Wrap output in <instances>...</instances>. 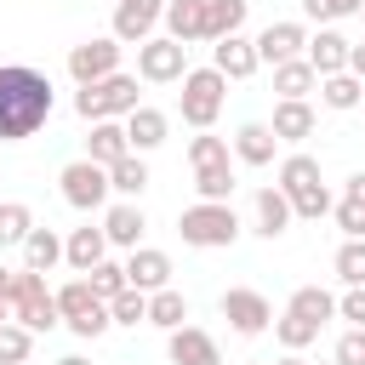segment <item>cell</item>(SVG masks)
<instances>
[{"label":"cell","instance_id":"6da1fadb","mask_svg":"<svg viewBox=\"0 0 365 365\" xmlns=\"http://www.w3.org/2000/svg\"><path fill=\"white\" fill-rule=\"evenodd\" d=\"M51 80L29 63H0V143H23L51 120Z\"/></svg>","mask_w":365,"mask_h":365},{"label":"cell","instance_id":"7a4b0ae2","mask_svg":"<svg viewBox=\"0 0 365 365\" xmlns=\"http://www.w3.org/2000/svg\"><path fill=\"white\" fill-rule=\"evenodd\" d=\"M279 188H285V200H291V211H297L302 222H319V217H331V205H336V194H331L325 177H319V160L302 154V148H291V154L279 160Z\"/></svg>","mask_w":365,"mask_h":365},{"label":"cell","instance_id":"3957f363","mask_svg":"<svg viewBox=\"0 0 365 365\" xmlns=\"http://www.w3.org/2000/svg\"><path fill=\"white\" fill-rule=\"evenodd\" d=\"M240 211L228 205V200H194L188 211H177V234H182V245H194V251H222V245H234L240 240Z\"/></svg>","mask_w":365,"mask_h":365},{"label":"cell","instance_id":"277c9868","mask_svg":"<svg viewBox=\"0 0 365 365\" xmlns=\"http://www.w3.org/2000/svg\"><path fill=\"white\" fill-rule=\"evenodd\" d=\"M131 108H143V97H137V74H108V80H97V86H80L74 91V114L86 120V125H97V120H125Z\"/></svg>","mask_w":365,"mask_h":365},{"label":"cell","instance_id":"5b68a950","mask_svg":"<svg viewBox=\"0 0 365 365\" xmlns=\"http://www.w3.org/2000/svg\"><path fill=\"white\" fill-rule=\"evenodd\" d=\"M222 103H228V80H222L211 63L182 74V97H177V114H182V125H194V131H211V125H217V114H222Z\"/></svg>","mask_w":365,"mask_h":365},{"label":"cell","instance_id":"8992f818","mask_svg":"<svg viewBox=\"0 0 365 365\" xmlns=\"http://www.w3.org/2000/svg\"><path fill=\"white\" fill-rule=\"evenodd\" d=\"M11 319L34 336L57 331L63 325V308H57V291H46V274L34 268H17V285H11Z\"/></svg>","mask_w":365,"mask_h":365},{"label":"cell","instance_id":"52a82bcc","mask_svg":"<svg viewBox=\"0 0 365 365\" xmlns=\"http://www.w3.org/2000/svg\"><path fill=\"white\" fill-rule=\"evenodd\" d=\"M57 308H63V325L80 336V342H91V336H103L114 319H108V302L86 285V274L80 279H68V285H57Z\"/></svg>","mask_w":365,"mask_h":365},{"label":"cell","instance_id":"ba28073f","mask_svg":"<svg viewBox=\"0 0 365 365\" xmlns=\"http://www.w3.org/2000/svg\"><path fill=\"white\" fill-rule=\"evenodd\" d=\"M57 188H63V200L74 205V211H108V200H114V188H108V171L97 165V160H68L63 171H57Z\"/></svg>","mask_w":365,"mask_h":365},{"label":"cell","instance_id":"9c48e42d","mask_svg":"<svg viewBox=\"0 0 365 365\" xmlns=\"http://www.w3.org/2000/svg\"><path fill=\"white\" fill-rule=\"evenodd\" d=\"M137 74H143L148 86H182V74H188V46L171 40V34L143 40V46H137Z\"/></svg>","mask_w":365,"mask_h":365},{"label":"cell","instance_id":"30bf717a","mask_svg":"<svg viewBox=\"0 0 365 365\" xmlns=\"http://www.w3.org/2000/svg\"><path fill=\"white\" fill-rule=\"evenodd\" d=\"M108 74H120V40L114 34H91V40L68 46V80L74 86H97Z\"/></svg>","mask_w":365,"mask_h":365},{"label":"cell","instance_id":"8fae6325","mask_svg":"<svg viewBox=\"0 0 365 365\" xmlns=\"http://www.w3.org/2000/svg\"><path fill=\"white\" fill-rule=\"evenodd\" d=\"M217 308H222L228 331H240V336H262V331L274 325V302H268L262 291H251V285H228V291L217 297Z\"/></svg>","mask_w":365,"mask_h":365},{"label":"cell","instance_id":"7c38bea8","mask_svg":"<svg viewBox=\"0 0 365 365\" xmlns=\"http://www.w3.org/2000/svg\"><path fill=\"white\" fill-rule=\"evenodd\" d=\"M160 23H165V0H114L108 34H114L120 46H143V40H154Z\"/></svg>","mask_w":365,"mask_h":365},{"label":"cell","instance_id":"4fadbf2b","mask_svg":"<svg viewBox=\"0 0 365 365\" xmlns=\"http://www.w3.org/2000/svg\"><path fill=\"white\" fill-rule=\"evenodd\" d=\"M302 51H308V29H302L297 17L268 23V29L257 34V57H262L268 68H279V63H291V57H302Z\"/></svg>","mask_w":365,"mask_h":365},{"label":"cell","instance_id":"5bb4252c","mask_svg":"<svg viewBox=\"0 0 365 365\" xmlns=\"http://www.w3.org/2000/svg\"><path fill=\"white\" fill-rule=\"evenodd\" d=\"M125 279H131V291L154 297V291L171 285V257L160 245H137V251H125Z\"/></svg>","mask_w":365,"mask_h":365},{"label":"cell","instance_id":"9a60e30c","mask_svg":"<svg viewBox=\"0 0 365 365\" xmlns=\"http://www.w3.org/2000/svg\"><path fill=\"white\" fill-rule=\"evenodd\" d=\"M297 222V211H291V200H285V188L279 182H268V188H257V200H251V228L262 234V240H279L285 228Z\"/></svg>","mask_w":365,"mask_h":365},{"label":"cell","instance_id":"2e32d148","mask_svg":"<svg viewBox=\"0 0 365 365\" xmlns=\"http://www.w3.org/2000/svg\"><path fill=\"white\" fill-rule=\"evenodd\" d=\"M143 228H148V217H143L137 200H108V211H103V234H108L114 251H137V245H143Z\"/></svg>","mask_w":365,"mask_h":365},{"label":"cell","instance_id":"e0dca14e","mask_svg":"<svg viewBox=\"0 0 365 365\" xmlns=\"http://www.w3.org/2000/svg\"><path fill=\"white\" fill-rule=\"evenodd\" d=\"M165 359H171V365H222V348H217V336H211V331L182 325V331H171V336H165Z\"/></svg>","mask_w":365,"mask_h":365},{"label":"cell","instance_id":"ac0fdd59","mask_svg":"<svg viewBox=\"0 0 365 365\" xmlns=\"http://www.w3.org/2000/svg\"><path fill=\"white\" fill-rule=\"evenodd\" d=\"M211 68H217L222 80H251V74L262 68V57H257V40H245V34H228V40H217V46H211Z\"/></svg>","mask_w":365,"mask_h":365},{"label":"cell","instance_id":"d6986e66","mask_svg":"<svg viewBox=\"0 0 365 365\" xmlns=\"http://www.w3.org/2000/svg\"><path fill=\"white\" fill-rule=\"evenodd\" d=\"M228 143H234V160L240 165H274V154H279V137H274L268 120H245Z\"/></svg>","mask_w":365,"mask_h":365},{"label":"cell","instance_id":"ffe728a7","mask_svg":"<svg viewBox=\"0 0 365 365\" xmlns=\"http://www.w3.org/2000/svg\"><path fill=\"white\" fill-rule=\"evenodd\" d=\"M103 257H108V234H103V222H97V228L86 222V228H68V234H63V262H68L74 274H91Z\"/></svg>","mask_w":365,"mask_h":365},{"label":"cell","instance_id":"44dd1931","mask_svg":"<svg viewBox=\"0 0 365 365\" xmlns=\"http://www.w3.org/2000/svg\"><path fill=\"white\" fill-rule=\"evenodd\" d=\"M348 51H354V40L348 34H336V29H319V34H308V63H314V74L325 80V74H348Z\"/></svg>","mask_w":365,"mask_h":365},{"label":"cell","instance_id":"7402d4cb","mask_svg":"<svg viewBox=\"0 0 365 365\" xmlns=\"http://www.w3.org/2000/svg\"><path fill=\"white\" fill-rule=\"evenodd\" d=\"M165 131H171V114H165V108H154V103H143V108H131V114H125L131 154H154V148L165 143Z\"/></svg>","mask_w":365,"mask_h":365},{"label":"cell","instance_id":"603a6c76","mask_svg":"<svg viewBox=\"0 0 365 365\" xmlns=\"http://www.w3.org/2000/svg\"><path fill=\"white\" fill-rule=\"evenodd\" d=\"M125 154H131L125 120H97V125H91V137H86V160H97V165L108 171V165H120Z\"/></svg>","mask_w":365,"mask_h":365},{"label":"cell","instance_id":"cb8c5ba5","mask_svg":"<svg viewBox=\"0 0 365 365\" xmlns=\"http://www.w3.org/2000/svg\"><path fill=\"white\" fill-rule=\"evenodd\" d=\"M274 91H279V103H308V97L319 91V74H314V63H308V57H291V63H279V68H274Z\"/></svg>","mask_w":365,"mask_h":365},{"label":"cell","instance_id":"d4e9b609","mask_svg":"<svg viewBox=\"0 0 365 365\" xmlns=\"http://www.w3.org/2000/svg\"><path fill=\"white\" fill-rule=\"evenodd\" d=\"M274 137L279 143H308L314 137V125H319V114H314V103H274Z\"/></svg>","mask_w":365,"mask_h":365},{"label":"cell","instance_id":"484cf974","mask_svg":"<svg viewBox=\"0 0 365 365\" xmlns=\"http://www.w3.org/2000/svg\"><path fill=\"white\" fill-rule=\"evenodd\" d=\"M165 34L182 46L205 40V0H165Z\"/></svg>","mask_w":365,"mask_h":365},{"label":"cell","instance_id":"4316f807","mask_svg":"<svg viewBox=\"0 0 365 365\" xmlns=\"http://www.w3.org/2000/svg\"><path fill=\"white\" fill-rule=\"evenodd\" d=\"M245 17H251V0H205V40L217 46V40L240 34Z\"/></svg>","mask_w":365,"mask_h":365},{"label":"cell","instance_id":"83f0119b","mask_svg":"<svg viewBox=\"0 0 365 365\" xmlns=\"http://www.w3.org/2000/svg\"><path fill=\"white\" fill-rule=\"evenodd\" d=\"M319 103H325L331 114H354V108L365 103V80H359V74H325V80H319Z\"/></svg>","mask_w":365,"mask_h":365},{"label":"cell","instance_id":"f1b7e54d","mask_svg":"<svg viewBox=\"0 0 365 365\" xmlns=\"http://www.w3.org/2000/svg\"><path fill=\"white\" fill-rule=\"evenodd\" d=\"M57 262H63V234H57V228H34V234L23 240V268L51 274Z\"/></svg>","mask_w":365,"mask_h":365},{"label":"cell","instance_id":"f546056e","mask_svg":"<svg viewBox=\"0 0 365 365\" xmlns=\"http://www.w3.org/2000/svg\"><path fill=\"white\" fill-rule=\"evenodd\" d=\"M148 325H160L165 336H171V331H182V325H188V297H182L177 285L154 291V297H148Z\"/></svg>","mask_w":365,"mask_h":365},{"label":"cell","instance_id":"4dcf8cb0","mask_svg":"<svg viewBox=\"0 0 365 365\" xmlns=\"http://www.w3.org/2000/svg\"><path fill=\"white\" fill-rule=\"evenodd\" d=\"M285 314H302V319L325 325V319H336V297H331L325 285H297L291 302H285Z\"/></svg>","mask_w":365,"mask_h":365},{"label":"cell","instance_id":"1f68e13d","mask_svg":"<svg viewBox=\"0 0 365 365\" xmlns=\"http://www.w3.org/2000/svg\"><path fill=\"white\" fill-rule=\"evenodd\" d=\"M108 188H114V200H137L148 188V160L143 154H125L120 165H108Z\"/></svg>","mask_w":365,"mask_h":365},{"label":"cell","instance_id":"d6a6232c","mask_svg":"<svg viewBox=\"0 0 365 365\" xmlns=\"http://www.w3.org/2000/svg\"><path fill=\"white\" fill-rule=\"evenodd\" d=\"M319 331H325V325H314V319H302V314H279V319H274V336H279V348H285V354L314 348V342H319Z\"/></svg>","mask_w":365,"mask_h":365},{"label":"cell","instance_id":"836d02e7","mask_svg":"<svg viewBox=\"0 0 365 365\" xmlns=\"http://www.w3.org/2000/svg\"><path fill=\"white\" fill-rule=\"evenodd\" d=\"M34 228H40V222H34V211H29L23 200H0V245H23Z\"/></svg>","mask_w":365,"mask_h":365},{"label":"cell","instance_id":"e575fe53","mask_svg":"<svg viewBox=\"0 0 365 365\" xmlns=\"http://www.w3.org/2000/svg\"><path fill=\"white\" fill-rule=\"evenodd\" d=\"M188 165H194V171H205V165H234V143H228V137L200 131V137L188 143Z\"/></svg>","mask_w":365,"mask_h":365},{"label":"cell","instance_id":"d590c367","mask_svg":"<svg viewBox=\"0 0 365 365\" xmlns=\"http://www.w3.org/2000/svg\"><path fill=\"white\" fill-rule=\"evenodd\" d=\"M86 285H91V291H97L103 302H114L120 291H131V279H125V262H114V257H103V262H97L91 274H86Z\"/></svg>","mask_w":365,"mask_h":365},{"label":"cell","instance_id":"8d00e7d4","mask_svg":"<svg viewBox=\"0 0 365 365\" xmlns=\"http://www.w3.org/2000/svg\"><path fill=\"white\" fill-rule=\"evenodd\" d=\"M331 268H336L342 285H365V240H342L336 257H331Z\"/></svg>","mask_w":365,"mask_h":365},{"label":"cell","instance_id":"74e56055","mask_svg":"<svg viewBox=\"0 0 365 365\" xmlns=\"http://www.w3.org/2000/svg\"><path fill=\"white\" fill-rule=\"evenodd\" d=\"M108 319H114V325H125V331L148 325V297H143V291H120V297L108 302Z\"/></svg>","mask_w":365,"mask_h":365},{"label":"cell","instance_id":"f35d334b","mask_svg":"<svg viewBox=\"0 0 365 365\" xmlns=\"http://www.w3.org/2000/svg\"><path fill=\"white\" fill-rule=\"evenodd\" d=\"M34 354V331H23L17 319H6L0 325V365H23Z\"/></svg>","mask_w":365,"mask_h":365},{"label":"cell","instance_id":"ab89813d","mask_svg":"<svg viewBox=\"0 0 365 365\" xmlns=\"http://www.w3.org/2000/svg\"><path fill=\"white\" fill-rule=\"evenodd\" d=\"M331 217H336V228H342V240H365V200H354V194H336V205H331Z\"/></svg>","mask_w":365,"mask_h":365},{"label":"cell","instance_id":"60d3db41","mask_svg":"<svg viewBox=\"0 0 365 365\" xmlns=\"http://www.w3.org/2000/svg\"><path fill=\"white\" fill-rule=\"evenodd\" d=\"M194 188H200V200H228V194H234V165H205V171H194Z\"/></svg>","mask_w":365,"mask_h":365},{"label":"cell","instance_id":"b9f144b4","mask_svg":"<svg viewBox=\"0 0 365 365\" xmlns=\"http://www.w3.org/2000/svg\"><path fill=\"white\" fill-rule=\"evenodd\" d=\"M336 319H348L354 331H365V285H348L336 297Z\"/></svg>","mask_w":365,"mask_h":365},{"label":"cell","instance_id":"7bdbcfd3","mask_svg":"<svg viewBox=\"0 0 365 365\" xmlns=\"http://www.w3.org/2000/svg\"><path fill=\"white\" fill-rule=\"evenodd\" d=\"M331 365H365V331H342L336 336V354H331Z\"/></svg>","mask_w":365,"mask_h":365},{"label":"cell","instance_id":"ee69618b","mask_svg":"<svg viewBox=\"0 0 365 365\" xmlns=\"http://www.w3.org/2000/svg\"><path fill=\"white\" fill-rule=\"evenodd\" d=\"M297 6H302V17H308V23H319V29H331L336 17H348V11H342V0H297Z\"/></svg>","mask_w":365,"mask_h":365},{"label":"cell","instance_id":"f6af8a7d","mask_svg":"<svg viewBox=\"0 0 365 365\" xmlns=\"http://www.w3.org/2000/svg\"><path fill=\"white\" fill-rule=\"evenodd\" d=\"M348 74H359V80H365V40L348 51Z\"/></svg>","mask_w":365,"mask_h":365},{"label":"cell","instance_id":"bcb514c9","mask_svg":"<svg viewBox=\"0 0 365 365\" xmlns=\"http://www.w3.org/2000/svg\"><path fill=\"white\" fill-rule=\"evenodd\" d=\"M342 194H354V200H365V171H354V177L342 182Z\"/></svg>","mask_w":365,"mask_h":365},{"label":"cell","instance_id":"7dc6e473","mask_svg":"<svg viewBox=\"0 0 365 365\" xmlns=\"http://www.w3.org/2000/svg\"><path fill=\"white\" fill-rule=\"evenodd\" d=\"M11 285H17V268H0V297L11 302Z\"/></svg>","mask_w":365,"mask_h":365},{"label":"cell","instance_id":"c3c4849f","mask_svg":"<svg viewBox=\"0 0 365 365\" xmlns=\"http://www.w3.org/2000/svg\"><path fill=\"white\" fill-rule=\"evenodd\" d=\"M342 11H348V17H359V11H365V0H342Z\"/></svg>","mask_w":365,"mask_h":365},{"label":"cell","instance_id":"681fc988","mask_svg":"<svg viewBox=\"0 0 365 365\" xmlns=\"http://www.w3.org/2000/svg\"><path fill=\"white\" fill-rule=\"evenodd\" d=\"M274 365H308V359H302V354H285V359H274Z\"/></svg>","mask_w":365,"mask_h":365},{"label":"cell","instance_id":"f907efd6","mask_svg":"<svg viewBox=\"0 0 365 365\" xmlns=\"http://www.w3.org/2000/svg\"><path fill=\"white\" fill-rule=\"evenodd\" d=\"M57 365H91V359H80V354H63V359H57Z\"/></svg>","mask_w":365,"mask_h":365},{"label":"cell","instance_id":"816d5d0a","mask_svg":"<svg viewBox=\"0 0 365 365\" xmlns=\"http://www.w3.org/2000/svg\"><path fill=\"white\" fill-rule=\"evenodd\" d=\"M6 319H11V302H6V297H0V325H6Z\"/></svg>","mask_w":365,"mask_h":365},{"label":"cell","instance_id":"f5cc1de1","mask_svg":"<svg viewBox=\"0 0 365 365\" xmlns=\"http://www.w3.org/2000/svg\"><path fill=\"white\" fill-rule=\"evenodd\" d=\"M245 365H262V359H245Z\"/></svg>","mask_w":365,"mask_h":365},{"label":"cell","instance_id":"db71d44e","mask_svg":"<svg viewBox=\"0 0 365 365\" xmlns=\"http://www.w3.org/2000/svg\"><path fill=\"white\" fill-rule=\"evenodd\" d=\"M359 23H365V11H359Z\"/></svg>","mask_w":365,"mask_h":365},{"label":"cell","instance_id":"11a10c76","mask_svg":"<svg viewBox=\"0 0 365 365\" xmlns=\"http://www.w3.org/2000/svg\"><path fill=\"white\" fill-rule=\"evenodd\" d=\"M359 114H365V103H359Z\"/></svg>","mask_w":365,"mask_h":365}]
</instances>
